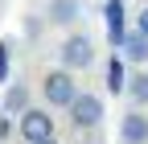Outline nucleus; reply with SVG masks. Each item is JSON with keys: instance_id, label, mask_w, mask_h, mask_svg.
Returning a JSON list of instances; mask_svg holds the SVG:
<instances>
[{"instance_id": "nucleus-6", "label": "nucleus", "mask_w": 148, "mask_h": 144, "mask_svg": "<svg viewBox=\"0 0 148 144\" xmlns=\"http://www.w3.org/2000/svg\"><path fill=\"white\" fill-rule=\"evenodd\" d=\"M78 16H82V4H78V0H49V8H45V21L58 25V29L78 25Z\"/></svg>"}, {"instance_id": "nucleus-11", "label": "nucleus", "mask_w": 148, "mask_h": 144, "mask_svg": "<svg viewBox=\"0 0 148 144\" xmlns=\"http://www.w3.org/2000/svg\"><path fill=\"white\" fill-rule=\"evenodd\" d=\"M107 91H111V95H123V91H127V70H123V58H111V62H107Z\"/></svg>"}, {"instance_id": "nucleus-10", "label": "nucleus", "mask_w": 148, "mask_h": 144, "mask_svg": "<svg viewBox=\"0 0 148 144\" xmlns=\"http://www.w3.org/2000/svg\"><path fill=\"white\" fill-rule=\"evenodd\" d=\"M25 107H29V86L25 82H12L8 91H4V111L8 115H21Z\"/></svg>"}, {"instance_id": "nucleus-4", "label": "nucleus", "mask_w": 148, "mask_h": 144, "mask_svg": "<svg viewBox=\"0 0 148 144\" xmlns=\"http://www.w3.org/2000/svg\"><path fill=\"white\" fill-rule=\"evenodd\" d=\"M16 136H21L25 144L53 136V115L45 111V107H25V111L16 115Z\"/></svg>"}, {"instance_id": "nucleus-9", "label": "nucleus", "mask_w": 148, "mask_h": 144, "mask_svg": "<svg viewBox=\"0 0 148 144\" xmlns=\"http://www.w3.org/2000/svg\"><path fill=\"white\" fill-rule=\"evenodd\" d=\"M127 99H132V107H148V70L127 74Z\"/></svg>"}, {"instance_id": "nucleus-8", "label": "nucleus", "mask_w": 148, "mask_h": 144, "mask_svg": "<svg viewBox=\"0 0 148 144\" xmlns=\"http://www.w3.org/2000/svg\"><path fill=\"white\" fill-rule=\"evenodd\" d=\"M103 12H107V41L119 49L123 33H127V29H123V16H127V12H123V0H107V4H103Z\"/></svg>"}, {"instance_id": "nucleus-5", "label": "nucleus", "mask_w": 148, "mask_h": 144, "mask_svg": "<svg viewBox=\"0 0 148 144\" xmlns=\"http://www.w3.org/2000/svg\"><path fill=\"white\" fill-rule=\"evenodd\" d=\"M119 140L123 144H148V115H144V107H132L119 119Z\"/></svg>"}, {"instance_id": "nucleus-14", "label": "nucleus", "mask_w": 148, "mask_h": 144, "mask_svg": "<svg viewBox=\"0 0 148 144\" xmlns=\"http://www.w3.org/2000/svg\"><path fill=\"white\" fill-rule=\"evenodd\" d=\"M136 29L148 37V8H140V12H136Z\"/></svg>"}, {"instance_id": "nucleus-15", "label": "nucleus", "mask_w": 148, "mask_h": 144, "mask_svg": "<svg viewBox=\"0 0 148 144\" xmlns=\"http://www.w3.org/2000/svg\"><path fill=\"white\" fill-rule=\"evenodd\" d=\"M33 144H62L58 136H45V140H33Z\"/></svg>"}, {"instance_id": "nucleus-13", "label": "nucleus", "mask_w": 148, "mask_h": 144, "mask_svg": "<svg viewBox=\"0 0 148 144\" xmlns=\"http://www.w3.org/2000/svg\"><path fill=\"white\" fill-rule=\"evenodd\" d=\"M25 37H41V21H37V16L25 21Z\"/></svg>"}, {"instance_id": "nucleus-1", "label": "nucleus", "mask_w": 148, "mask_h": 144, "mask_svg": "<svg viewBox=\"0 0 148 144\" xmlns=\"http://www.w3.org/2000/svg\"><path fill=\"white\" fill-rule=\"evenodd\" d=\"M58 62L66 70H90L95 66V41H90V33H66V41L58 45Z\"/></svg>"}, {"instance_id": "nucleus-3", "label": "nucleus", "mask_w": 148, "mask_h": 144, "mask_svg": "<svg viewBox=\"0 0 148 144\" xmlns=\"http://www.w3.org/2000/svg\"><path fill=\"white\" fill-rule=\"evenodd\" d=\"M70 111V123L78 132H95L99 123H103V115H107V107H103V99L99 95H90V91H78L74 95V103L66 107Z\"/></svg>"}, {"instance_id": "nucleus-2", "label": "nucleus", "mask_w": 148, "mask_h": 144, "mask_svg": "<svg viewBox=\"0 0 148 144\" xmlns=\"http://www.w3.org/2000/svg\"><path fill=\"white\" fill-rule=\"evenodd\" d=\"M74 95H78V82H74V70H49V74L41 78V99L49 103V107H66L74 103Z\"/></svg>"}, {"instance_id": "nucleus-12", "label": "nucleus", "mask_w": 148, "mask_h": 144, "mask_svg": "<svg viewBox=\"0 0 148 144\" xmlns=\"http://www.w3.org/2000/svg\"><path fill=\"white\" fill-rule=\"evenodd\" d=\"M8 74V41H0V82H4Z\"/></svg>"}, {"instance_id": "nucleus-7", "label": "nucleus", "mask_w": 148, "mask_h": 144, "mask_svg": "<svg viewBox=\"0 0 148 144\" xmlns=\"http://www.w3.org/2000/svg\"><path fill=\"white\" fill-rule=\"evenodd\" d=\"M119 53H123V62L144 66V62H148V37H144L140 29H127V33H123V41H119Z\"/></svg>"}]
</instances>
